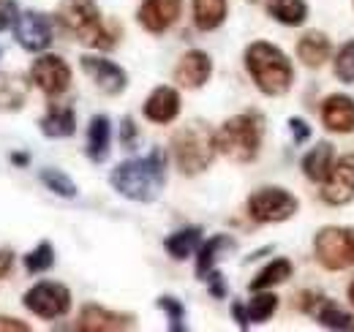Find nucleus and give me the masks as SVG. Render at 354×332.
Instances as JSON below:
<instances>
[{
  "instance_id": "6",
  "label": "nucleus",
  "mask_w": 354,
  "mask_h": 332,
  "mask_svg": "<svg viewBox=\"0 0 354 332\" xmlns=\"http://www.w3.org/2000/svg\"><path fill=\"white\" fill-rule=\"evenodd\" d=\"M316 261L324 270H349L354 267V226H324L313 237Z\"/></svg>"
},
{
  "instance_id": "27",
  "label": "nucleus",
  "mask_w": 354,
  "mask_h": 332,
  "mask_svg": "<svg viewBox=\"0 0 354 332\" xmlns=\"http://www.w3.org/2000/svg\"><path fill=\"white\" fill-rule=\"evenodd\" d=\"M292 273H295V267H292L289 259H283V256L281 259H272L267 267H262L257 273V278L248 284V289L265 291V289H272V286H281V284H286L292 278Z\"/></svg>"
},
{
  "instance_id": "21",
  "label": "nucleus",
  "mask_w": 354,
  "mask_h": 332,
  "mask_svg": "<svg viewBox=\"0 0 354 332\" xmlns=\"http://www.w3.org/2000/svg\"><path fill=\"white\" fill-rule=\"evenodd\" d=\"M237 248L234 237L229 234H213L210 240H202V246L196 250V278L205 281L210 270H216V264L221 261L229 250Z\"/></svg>"
},
{
  "instance_id": "8",
  "label": "nucleus",
  "mask_w": 354,
  "mask_h": 332,
  "mask_svg": "<svg viewBox=\"0 0 354 332\" xmlns=\"http://www.w3.org/2000/svg\"><path fill=\"white\" fill-rule=\"evenodd\" d=\"M22 305L33 316L55 322V319H63L71 311V291H68V286H63L57 281H39V284H33L30 289L25 291Z\"/></svg>"
},
{
  "instance_id": "33",
  "label": "nucleus",
  "mask_w": 354,
  "mask_h": 332,
  "mask_svg": "<svg viewBox=\"0 0 354 332\" xmlns=\"http://www.w3.org/2000/svg\"><path fill=\"white\" fill-rule=\"evenodd\" d=\"M333 68H335V77H338L341 82H346V84L354 82V42H346L338 49Z\"/></svg>"
},
{
  "instance_id": "35",
  "label": "nucleus",
  "mask_w": 354,
  "mask_h": 332,
  "mask_svg": "<svg viewBox=\"0 0 354 332\" xmlns=\"http://www.w3.org/2000/svg\"><path fill=\"white\" fill-rule=\"evenodd\" d=\"M324 299H327V297H324L322 291H303V294H297V308H300L303 313L313 316V313H316V308H319Z\"/></svg>"
},
{
  "instance_id": "43",
  "label": "nucleus",
  "mask_w": 354,
  "mask_h": 332,
  "mask_svg": "<svg viewBox=\"0 0 354 332\" xmlns=\"http://www.w3.org/2000/svg\"><path fill=\"white\" fill-rule=\"evenodd\" d=\"M0 57H3V46H0Z\"/></svg>"
},
{
  "instance_id": "32",
  "label": "nucleus",
  "mask_w": 354,
  "mask_h": 332,
  "mask_svg": "<svg viewBox=\"0 0 354 332\" xmlns=\"http://www.w3.org/2000/svg\"><path fill=\"white\" fill-rule=\"evenodd\" d=\"M156 305L167 313V322H169V330L172 332H183L185 330V305L172 297V294H161L158 299H156Z\"/></svg>"
},
{
  "instance_id": "5",
  "label": "nucleus",
  "mask_w": 354,
  "mask_h": 332,
  "mask_svg": "<svg viewBox=\"0 0 354 332\" xmlns=\"http://www.w3.org/2000/svg\"><path fill=\"white\" fill-rule=\"evenodd\" d=\"M262 118L257 112L234 115L216 131V147L234 164H251L262 150Z\"/></svg>"
},
{
  "instance_id": "9",
  "label": "nucleus",
  "mask_w": 354,
  "mask_h": 332,
  "mask_svg": "<svg viewBox=\"0 0 354 332\" xmlns=\"http://www.w3.org/2000/svg\"><path fill=\"white\" fill-rule=\"evenodd\" d=\"M14 39L25 52L41 55L55 42V19L44 11H36V8L22 11L17 17V25H14Z\"/></svg>"
},
{
  "instance_id": "31",
  "label": "nucleus",
  "mask_w": 354,
  "mask_h": 332,
  "mask_svg": "<svg viewBox=\"0 0 354 332\" xmlns=\"http://www.w3.org/2000/svg\"><path fill=\"white\" fill-rule=\"evenodd\" d=\"M55 267V246L49 240H41L33 250L25 253V270L30 275H41Z\"/></svg>"
},
{
  "instance_id": "41",
  "label": "nucleus",
  "mask_w": 354,
  "mask_h": 332,
  "mask_svg": "<svg viewBox=\"0 0 354 332\" xmlns=\"http://www.w3.org/2000/svg\"><path fill=\"white\" fill-rule=\"evenodd\" d=\"M8 158H11V164H14V166H28V164H30V156H28V153H11Z\"/></svg>"
},
{
  "instance_id": "4",
  "label": "nucleus",
  "mask_w": 354,
  "mask_h": 332,
  "mask_svg": "<svg viewBox=\"0 0 354 332\" xmlns=\"http://www.w3.org/2000/svg\"><path fill=\"white\" fill-rule=\"evenodd\" d=\"M216 153H218L216 131L205 120H191L183 128H177L172 136V158L185 177H196V174L207 172Z\"/></svg>"
},
{
  "instance_id": "18",
  "label": "nucleus",
  "mask_w": 354,
  "mask_h": 332,
  "mask_svg": "<svg viewBox=\"0 0 354 332\" xmlns=\"http://www.w3.org/2000/svg\"><path fill=\"white\" fill-rule=\"evenodd\" d=\"M39 131L46 139H68L77 133V112L68 104H49L39 120Z\"/></svg>"
},
{
  "instance_id": "44",
  "label": "nucleus",
  "mask_w": 354,
  "mask_h": 332,
  "mask_svg": "<svg viewBox=\"0 0 354 332\" xmlns=\"http://www.w3.org/2000/svg\"><path fill=\"white\" fill-rule=\"evenodd\" d=\"M251 3H257V0H251Z\"/></svg>"
},
{
  "instance_id": "3",
  "label": "nucleus",
  "mask_w": 354,
  "mask_h": 332,
  "mask_svg": "<svg viewBox=\"0 0 354 332\" xmlns=\"http://www.w3.org/2000/svg\"><path fill=\"white\" fill-rule=\"evenodd\" d=\"M245 71L265 95H283L295 82L292 60L270 42H254L245 49Z\"/></svg>"
},
{
  "instance_id": "26",
  "label": "nucleus",
  "mask_w": 354,
  "mask_h": 332,
  "mask_svg": "<svg viewBox=\"0 0 354 332\" xmlns=\"http://www.w3.org/2000/svg\"><path fill=\"white\" fill-rule=\"evenodd\" d=\"M265 8L275 22H281L286 28H300L308 19V3L306 0H267Z\"/></svg>"
},
{
  "instance_id": "39",
  "label": "nucleus",
  "mask_w": 354,
  "mask_h": 332,
  "mask_svg": "<svg viewBox=\"0 0 354 332\" xmlns=\"http://www.w3.org/2000/svg\"><path fill=\"white\" fill-rule=\"evenodd\" d=\"M30 324H25L17 316H0V332H28Z\"/></svg>"
},
{
  "instance_id": "13",
  "label": "nucleus",
  "mask_w": 354,
  "mask_h": 332,
  "mask_svg": "<svg viewBox=\"0 0 354 332\" xmlns=\"http://www.w3.org/2000/svg\"><path fill=\"white\" fill-rule=\"evenodd\" d=\"M131 313H118V311H109L104 305H95L88 302L82 305L80 316H77V330L82 332H120V330H131L133 327Z\"/></svg>"
},
{
  "instance_id": "37",
  "label": "nucleus",
  "mask_w": 354,
  "mask_h": 332,
  "mask_svg": "<svg viewBox=\"0 0 354 332\" xmlns=\"http://www.w3.org/2000/svg\"><path fill=\"white\" fill-rule=\"evenodd\" d=\"M289 131H292V142L295 145H306L310 139V125L303 118H289Z\"/></svg>"
},
{
  "instance_id": "34",
  "label": "nucleus",
  "mask_w": 354,
  "mask_h": 332,
  "mask_svg": "<svg viewBox=\"0 0 354 332\" xmlns=\"http://www.w3.org/2000/svg\"><path fill=\"white\" fill-rule=\"evenodd\" d=\"M17 17H19V8L14 0H0V33L6 30H14L17 25Z\"/></svg>"
},
{
  "instance_id": "36",
  "label": "nucleus",
  "mask_w": 354,
  "mask_h": 332,
  "mask_svg": "<svg viewBox=\"0 0 354 332\" xmlns=\"http://www.w3.org/2000/svg\"><path fill=\"white\" fill-rule=\"evenodd\" d=\"M136 136H139V131H136L133 118H123V120H120V145H123L126 150H133V147H136Z\"/></svg>"
},
{
  "instance_id": "1",
  "label": "nucleus",
  "mask_w": 354,
  "mask_h": 332,
  "mask_svg": "<svg viewBox=\"0 0 354 332\" xmlns=\"http://www.w3.org/2000/svg\"><path fill=\"white\" fill-rule=\"evenodd\" d=\"M167 153L161 147L150 150L147 156L142 158H129L123 164H118L109 174V185L139 205H150L161 196L164 191V183H167Z\"/></svg>"
},
{
  "instance_id": "22",
  "label": "nucleus",
  "mask_w": 354,
  "mask_h": 332,
  "mask_svg": "<svg viewBox=\"0 0 354 332\" xmlns=\"http://www.w3.org/2000/svg\"><path fill=\"white\" fill-rule=\"evenodd\" d=\"M333 55V44L322 30H308L297 42V57L308 68H322Z\"/></svg>"
},
{
  "instance_id": "14",
  "label": "nucleus",
  "mask_w": 354,
  "mask_h": 332,
  "mask_svg": "<svg viewBox=\"0 0 354 332\" xmlns=\"http://www.w3.org/2000/svg\"><path fill=\"white\" fill-rule=\"evenodd\" d=\"M180 11H183V0H142L136 19L147 33L161 36L180 19Z\"/></svg>"
},
{
  "instance_id": "42",
  "label": "nucleus",
  "mask_w": 354,
  "mask_h": 332,
  "mask_svg": "<svg viewBox=\"0 0 354 332\" xmlns=\"http://www.w3.org/2000/svg\"><path fill=\"white\" fill-rule=\"evenodd\" d=\"M346 297H349V302L354 305V281L349 284V291H346Z\"/></svg>"
},
{
  "instance_id": "7",
  "label": "nucleus",
  "mask_w": 354,
  "mask_h": 332,
  "mask_svg": "<svg viewBox=\"0 0 354 332\" xmlns=\"http://www.w3.org/2000/svg\"><path fill=\"white\" fill-rule=\"evenodd\" d=\"M297 210H300V199L281 185L257 188L248 196V215L257 223H283V221L295 218Z\"/></svg>"
},
{
  "instance_id": "19",
  "label": "nucleus",
  "mask_w": 354,
  "mask_h": 332,
  "mask_svg": "<svg viewBox=\"0 0 354 332\" xmlns=\"http://www.w3.org/2000/svg\"><path fill=\"white\" fill-rule=\"evenodd\" d=\"M30 84H33L30 77L25 80L22 74L0 71V112H19V109H25Z\"/></svg>"
},
{
  "instance_id": "10",
  "label": "nucleus",
  "mask_w": 354,
  "mask_h": 332,
  "mask_svg": "<svg viewBox=\"0 0 354 332\" xmlns=\"http://www.w3.org/2000/svg\"><path fill=\"white\" fill-rule=\"evenodd\" d=\"M30 82L36 84L46 98H60L71 87V66L52 52H41L30 66Z\"/></svg>"
},
{
  "instance_id": "28",
  "label": "nucleus",
  "mask_w": 354,
  "mask_h": 332,
  "mask_svg": "<svg viewBox=\"0 0 354 332\" xmlns=\"http://www.w3.org/2000/svg\"><path fill=\"white\" fill-rule=\"evenodd\" d=\"M243 311H245V322H248V327H251V324H265V322L272 319V313L278 311V297H275L270 289L254 291V297L243 305Z\"/></svg>"
},
{
  "instance_id": "20",
  "label": "nucleus",
  "mask_w": 354,
  "mask_h": 332,
  "mask_svg": "<svg viewBox=\"0 0 354 332\" xmlns=\"http://www.w3.org/2000/svg\"><path fill=\"white\" fill-rule=\"evenodd\" d=\"M109 147H112V123L106 115H93L88 123V142H85V153L93 164H104L109 158Z\"/></svg>"
},
{
  "instance_id": "30",
  "label": "nucleus",
  "mask_w": 354,
  "mask_h": 332,
  "mask_svg": "<svg viewBox=\"0 0 354 332\" xmlns=\"http://www.w3.org/2000/svg\"><path fill=\"white\" fill-rule=\"evenodd\" d=\"M313 319H316L322 327H327V330H352L354 327L352 316H349L344 308H338L333 299H324V302L316 308Z\"/></svg>"
},
{
  "instance_id": "40",
  "label": "nucleus",
  "mask_w": 354,
  "mask_h": 332,
  "mask_svg": "<svg viewBox=\"0 0 354 332\" xmlns=\"http://www.w3.org/2000/svg\"><path fill=\"white\" fill-rule=\"evenodd\" d=\"M11 267H14V250L11 248H0V281L11 273Z\"/></svg>"
},
{
  "instance_id": "12",
  "label": "nucleus",
  "mask_w": 354,
  "mask_h": 332,
  "mask_svg": "<svg viewBox=\"0 0 354 332\" xmlns=\"http://www.w3.org/2000/svg\"><path fill=\"white\" fill-rule=\"evenodd\" d=\"M322 199L333 208L349 205L354 199V153L338 158L322 183Z\"/></svg>"
},
{
  "instance_id": "25",
  "label": "nucleus",
  "mask_w": 354,
  "mask_h": 332,
  "mask_svg": "<svg viewBox=\"0 0 354 332\" xmlns=\"http://www.w3.org/2000/svg\"><path fill=\"white\" fill-rule=\"evenodd\" d=\"M202 246V229L199 226H185V229H177L172 232L167 240H164V250L175 259V261H183L188 256H194Z\"/></svg>"
},
{
  "instance_id": "24",
  "label": "nucleus",
  "mask_w": 354,
  "mask_h": 332,
  "mask_svg": "<svg viewBox=\"0 0 354 332\" xmlns=\"http://www.w3.org/2000/svg\"><path fill=\"white\" fill-rule=\"evenodd\" d=\"M229 0H194V25L202 33H213L226 22Z\"/></svg>"
},
{
  "instance_id": "38",
  "label": "nucleus",
  "mask_w": 354,
  "mask_h": 332,
  "mask_svg": "<svg viewBox=\"0 0 354 332\" xmlns=\"http://www.w3.org/2000/svg\"><path fill=\"white\" fill-rule=\"evenodd\" d=\"M205 281H207V291H210V297H216V299H223V297H226V291H229L226 289V278H223L218 270H210Z\"/></svg>"
},
{
  "instance_id": "17",
  "label": "nucleus",
  "mask_w": 354,
  "mask_h": 332,
  "mask_svg": "<svg viewBox=\"0 0 354 332\" xmlns=\"http://www.w3.org/2000/svg\"><path fill=\"white\" fill-rule=\"evenodd\" d=\"M322 123L333 133H354V98L333 93L322 104Z\"/></svg>"
},
{
  "instance_id": "29",
  "label": "nucleus",
  "mask_w": 354,
  "mask_h": 332,
  "mask_svg": "<svg viewBox=\"0 0 354 332\" xmlns=\"http://www.w3.org/2000/svg\"><path fill=\"white\" fill-rule=\"evenodd\" d=\"M39 180H41V185H44L46 191H52L55 196H60V199H74L80 191H77V183L66 174V172H60V169H52V166H46L39 172Z\"/></svg>"
},
{
  "instance_id": "11",
  "label": "nucleus",
  "mask_w": 354,
  "mask_h": 332,
  "mask_svg": "<svg viewBox=\"0 0 354 332\" xmlns=\"http://www.w3.org/2000/svg\"><path fill=\"white\" fill-rule=\"evenodd\" d=\"M80 68L88 74L90 82L95 84L104 95H120L129 87L126 68H120L115 60H106L101 55H82L80 57Z\"/></svg>"
},
{
  "instance_id": "23",
  "label": "nucleus",
  "mask_w": 354,
  "mask_h": 332,
  "mask_svg": "<svg viewBox=\"0 0 354 332\" xmlns=\"http://www.w3.org/2000/svg\"><path fill=\"white\" fill-rule=\"evenodd\" d=\"M335 164V147L330 145V142H319V145H313L308 153L303 156V174L308 177L310 183H324V177L330 174V169Z\"/></svg>"
},
{
  "instance_id": "2",
  "label": "nucleus",
  "mask_w": 354,
  "mask_h": 332,
  "mask_svg": "<svg viewBox=\"0 0 354 332\" xmlns=\"http://www.w3.org/2000/svg\"><path fill=\"white\" fill-rule=\"evenodd\" d=\"M55 17L68 36H74L90 49L109 52L120 42V25L106 22L95 0H60Z\"/></svg>"
},
{
  "instance_id": "16",
  "label": "nucleus",
  "mask_w": 354,
  "mask_h": 332,
  "mask_svg": "<svg viewBox=\"0 0 354 332\" xmlns=\"http://www.w3.org/2000/svg\"><path fill=\"white\" fill-rule=\"evenodd\" d=\"M142 115L156 125H167V123H172V120H177V115H180V93H177L175 87H169V84L156 87V90L145 98Z\"/></svg>"
},
{
  "instance_id": "15",
  "label": "nucleus",
  "mask_w": 354,
  "mask_h": 332,
  "mask_svg": "<svg viewBox=\"0 0 354 332\" xmlns=\"http://www.w3.org/2000/svg\"><path fill=\"white\" fill-rule=\"evenodd\" d=\"M213 77V60L205 49H188L175 66V82L185 90H199Z\"/></svg>"
}]
</instances>
